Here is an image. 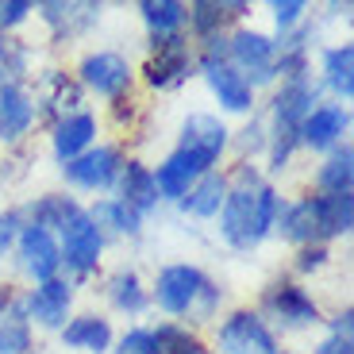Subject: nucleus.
<instances>
[{
	"mask_svg": "<svg viewBox=\"0 0 354 354\" xmlns=\"http://www.w3.org/2000/svg\"><path fill=\"white\" fill-rule=\"evenodd\" d=\"M227 62L254 85V93L262 85H274V62H277V43L274 35H266L250 24H239L227 31Z\"/></svg>",
	"mask_w": 354,
	"mask_h": 354,
	"instance_id": "9b49d317",
	"label": "nucleus"
},
{
	"mask_svg": "<svg viewBox=\"0 0 354 354\" xmlns=\"http://www.w3.org/2000/svg\"><path fill=\"white\" fill-rule=\"evenodd\" d=\"M124 162H127L124 147H115V142H97V147H88L81 158L66 162L62 177L73 189H81V193H112L115 181H120Z\"/></svg>",
	"mask_w": 354,
	"mask_h": 354,
	"instance_id": "ddd939ff",
	"label": "nucleus"
},
{
	"mask_svg": "<svg viewBox=\"0 0 354 354\" xmlns=\"http://www.w3.org/2000/svg\"><path fill=\"white\" fill-rule=\"evenodd\" d=\"M77 85L85 88V97L93 93V97L100 100H124L131 97V88H135V66L127 54L120 50H88L85 58L77 62Z\"/></svg>",
	"mask_w": 354,
	"mask_h": 354,
	"instance_id": "1a4fd4ad",
	"label": "nucleus"
},
{
	"mask_svg": "<svg viewBox=\"0 0 354 354\" xmlns=\"http://www.w3.org/2000/svg\"><path fill=\"white\" fill-rule=\"evenodd\" d=\"M254 312L270 328H281V331H304V328L324 324V312H319L316 297L301 281H289V277H277V281L266 285Z\"/></svg>",
	"mask_w": 354,
	"mask_h": 354,
	"instance_id": "0eeeda50",
	"label": "nucleus"
},
{
	"mask_svg": "<svg viewBox=\"0 0 354 354\" xmlns=\"http://www.w3.org/2000/svg\"><path fill=\"white\" fill-rule=\"evenodd\" d=\"M115 201H124L127 208H135V212L147 220V216L162 204L151 166H142L139 158H127L124 169H120V181H115Z\"/></svg>",
	"mask_w": 354,
	"mask_h": 354,
	"instance_id": "5701e85b",
	"label": "nucleus"
},
{
	"mask_svg": "<svg viewBox=\"0 0 354 354\" xmlns=\"http://www.w3.org/2000/svg\"><path fill=\"white\" fill-rule=\"evenodd\" d=\"M247 0H193L185 4V27L196 43H204V39L227 35L231 27L247 24Z\"/></svg>",
	"mask_w": 354,
	"mask_h": 354,
	"instance_id": "6ab92c4d",
	"label": "nucleus"
},
{
	"mask_svg": "<svg viewBox=\"0 0 354 354\" xmlns=\"http://www.w3.org/2000/svg\"><path fill=\"white\" fill-rule=\"evenodd\" d=\"M85 108V88L77 85V77L66 70H46L39 73V88H35V112L46 124H58L66 115Z\"/></svg>",
	"mask_w": 354,
	"mask_h": 354,
	"instance_id": "a211bd4d",
	"label": "nucleus"
},
{
	"mask_svg": "<svg viewBox=\"0 0 354 354\" xmlns=\"http://www.w3.org/2000/svg\"><path fill=\"white\" fill-rule=\"evenodd\" d=\"M346 131H351V108L339 104V100H324V104H316L304 115L301 151L328 154V151H335L339 142H346Z\"/></svg>",
	"mask_w": 354,
	"mask_h": 354,
	"instance_id": "f3484780",
	"label": "nucleus"
},
{
	"mask_svg": "<svg viewBox=\"0 0 354 354\" xmlns=\"http://www.w3.org/2000/svg\"><path fill=\"white\" fill-rule=\"evenodd\" d=\"M196 54V70H201L208 93L216 97L220 112L231 115H254V85L243 77L235 66L227 62V35H216V39H204V43L193 46Z\"/></svg>",
	"mask_w": 354,
	"mask_h": 354,
	"instance_id": "423d86ee",
	"label": "nucleus"
},
{
	"mask_svg": "<svg viewBox=\"0 0 354 354\" xmlns=\"http://www.w3.org/2000/svg\"><path fill=\"white\" fill-rule=\"evenodd\" d=\"M223 196H227V169H212L201 181H193V189L177 201V208L193 220H212V216H220Z\"/></svg>",
	"mask_w": 354,
	"mask_h": 354,
	"instance_id": "b1692460",
	"label": "nucleus"
},
{
	"mask_svg": "<svg viewBox=\"0 0 354 354\" xmlns=\"http://www.w3.org/2000/svg\"><path fill=\"white\" fill-rule=\"evenodd\" d=\"M319 104V85L312 77L304 81H281L270 97L266 112V169L285 174L289 162L301 151V124L304 115Z\"/></svg>",
	"mask_w": 354,
	"mask_h": 354,
	"instance_id": "20e7f679",
	"label": "nucleus"
},
{
	"mask_svg": "<svg viewBox=\"0 0 354 354\" xmlns=\"http://www.w3.org/2000/svg\"><path fill=\"white\" fill-rule=\"evenodd\" d=\"M231 151V131L216 112H189L177 147L151 169L154 185H158V201H181L193 189V181H201L204 174L220 169L223 154Z\"/></svg>",
	"mask_w": 354,
	"mask_h": 354,
	"instance_id": "f03ea898",
	"label": "nucleus"
},
{
	"mask_svg": "<svg viewBox=\"0 0 354 354\" xmlns=\"http://www.w3.org/2000/svg\"><path fill=\"white\" fill-rule=\"evenodd\" d=\"M62 343L70 351H85V354H108L115 343V331H112V319H104L100 312H77L62 324Z\"/></svg>",
	"mask_w": 354,
	"mask_h": 354,
	"instance_id": "4be33fe9",
	"label": "nucleus"
},
{
	"mask_svg": "<svg viewBox=\"0 0 354 354\" xmlns=\"http://www.w3.org/2000/svg\"><path fill=\"white\" fill-rule=\"evenodd\" d=\"M312 354H354V339L328 335V339H319V343L312 346Z\"/></svg>",
	"mask_w": 354,
	"mask_h": 354,
	"instance_id": "a19ab883",
	"label": "nucleus"
},
{
	"mask_svg": "<svg viewBox=\"0 0 354 354\" xmlns=\"http://www.w3.org/2000/svg\"><path fill=\"white\" fill-rule=\"evenodd\" d=\"M277 354H289V351H277Z\"/></svg>",
	"mask_w": 354,
	"mask_h": 354,
	"instance_id": "37998d69",
	"label": "nucleus"
},
{
	"mask_svg": "<svg viewBox=\"0 0 354 354\" xmlns=\"http://www.w3.org/2000/svg\"><path fill=\"white\" fill-rule=\"evenodd\" d=\"M328 335H339V339H354V308L346 304L343 312H335V316L328 319Z\"/></svg>",
	"mask_w": 354,
	"mask_h": 354,
	"instance_id": "ea45409f",
	"label": "nucleus"
},
{
	"mask_svg": "<svg viewBox=\"0 0 354 354\" xmlns=\"http://www.w3.org/2000/svg\"><path fill=\"white\" fill-rule=\"evenodd\" d=\"M231 147L239 162H254L258 154H266V115H247V124L231 135Z\"/></svg>",
	"mask_w": 354,
	"mask_h": 354,
	"instance_id": "72a5a7b5",
	"label": "nucleus"
},
{
	"mask_svg": "<svg viewBox=\"0 0 354 354\" xmlns=\"http://www.w3.org/2000/svg\"><path fill=\"white\" fill-rule=\"evenodd\" d=\"M19 227H24V212H19V208H4V212H0V258L16 247Z\"/></svg>",
	"mask_w": 354,
	"mask_h": 354,
	"instance_id": "58836bf2",
	"label": "nucleus"
},
{
	"mask_svg": "<svg viewBox=\"0 0 354 354\" xmlns=\"http://www.w3.org/2000/svg\"><path fill=\"white\" fill-rule=\"evenodd\" d=\"M12 250H16V258H19V270H24L35 285L62 274V254H58V239H54V231L35 227V223H24Z\"/></svg>",
	"mask_w": 354,
	"mask_h": 354,
	"instance_id": "dca6fc26",
	"label": "nucleus"
},
{
	"mask_svg": "<svg viewBox=\"0 0 354 354\" xmlns=\"http://www.w3.org/2000/svg\"><path fill=\"white\" fill-rule=\"evenodd\" d=\"M270 16H274L277 35H289V31H297L308 19V4L304 0H274L270 4Z\"/></svg>",
	"mask_w": 354,
	"mask_h": 354,
	"instance_id": "f704fd0d",
	"label": "nucleus"
},
{
	"mask_svg": "<svg viewBox=\"0 0 354 354\" xmlns=\"http://www.w3.org/2000/svg\"><path fill=\"white\" fill-rule=\"evenodd\" d=\"M285 208V196L254 162L227 169V196L220 208V239L231 250H254L274 235V223Z\"/></svg>",
	"mask_w": 354,
	"mask_h": 354,
	"instance_id": "f257e3e1",
	"label": "nucleus"
},
{
	"mask_svg": "<svg viewBox=\"0 0 354 354\" xmlns=\"http://www.w3.org/2000/svg\"><path fill=\"white\" fill-rule=\"evenodd\" d=\"M319 73H324V88L335 93L339 104H351L354 97V46L339 43L324 50V62H319Z\"/></svg>",
	"mask_w": 354,
	"mask_h": 354,
	"instance_id": "c85d7f7f",
	"label": "nucleus"
},
{
	"mask_svg": "<svg viewBox=\"0 0 354 354\" xmlns=\"http://www.w3.org/2000/svg\"><path fill=\"white\" fill-rule=\"evenodd\" d=\"M142 81L154 93H174L196 73V54L185 31L177 35H151V54L142 62Z\"/></svg>",
	"mask_w": 354,
	"mask_h": 354,
	"instance_id": "6e6552de",
	"label": "nucleus"
},
{
	"mask_svg": "<svg viewBox=\"0 0 354 354\" xmlns=\"http://www.w3.org/2000/svg\"><path fill=\"white\" fill-rule=\"evenodd\" d=\"M35 351V328L24 319V308H12L0 316V354H31Z\"/></svg>",
	"mask_w": 354,
	"mask_h": 354,
	"instance_id": "473e14b6",
	"label": "nucleus"
},
{
	"mask_svg": "<svg viewBox=\"0 0 354 354\" xmlns=\"http://www.w3.org/2000/svg\"><path fill=\"white\" fill-rule=\"evenodd\" d=\"M27 73H31V46L19 35H0V88L27 85Z\"/></svg>",
	"mask_w": 354,
	"mask_h": 354,
	"instance_id": "7c9ffc66",
	"label": "nucleus"
},
{
	"mask_svg": "<svg viewBox=\"0 0 354 354\" xmlns=\"http://www.w3.org/2000/svg\"><path fill=\"white\" fill-rule=\"evenodd\" d=\"M151 304H158V308L166 312L169 324H174V319L208 324V319H216V312H220V304H223V289L204 274L201 266L174 262V266H162L158 277H154Z\"/></svg>",
	"mask_w": 354,
	"mask_h": 354,
	"instance_id": "39448f33",
	"label": "nucleus"
},
{
	"mask_svg": "<svg viewBox=\"0 0 354 354\" xmlns=\"http://www.w3.org/2000/svg\"><path fill=\"white\" fill-rule=\"evenodd\" d=\"M139 16L151 35H177L185 31V0H142Z\"/></svg>",
	"mask_w": 354,
	"mask_h": 354,
	"instance_id": "c756f323",
	"label": "nucleus"
},
{
	"mask_svg": "<svg viewBox=\"0 0 354 354\" xmlns=\"http://www.w3.org/2000/svg\"><path fill=\"white\" fill-rule=\"evenodd\" d=\"M19 212H24V223H35V227H46L58 235L66 227V220H73L81 212V204H77V196H66V193H43L27 208H19Z\"/></svg>",
	"mask_w": 354,
	"mask_h": 354,
	"instance_id": "cd10ccee",
	"label": "nucleus"
},
{
	"mask_svg": "<svg viewBox=\"0 0 354 354\" xmlns=\"http://www.w3.org/2000/svg\"><path fill=\"white\" fill-rule=\"evenodd\" d=\"M274 231L292 247H328L331 239H346L354 231V193H308L297 201H285Z\"/></svg>",
	"mask_w": 354,
	"mask_h": 354,
	"instance_id": "7ed1b4c3",
	"label": "nucleus"
},
{
	"mask_svg": "<svg viewBox=\"0 0 354 354\" xmlns=\"http://www.w3.org/2000/svg\"><path fill=\"white\" fill-rule=\"evenodd\" d=\"M31 12H35L31 0H0V35H16V27H24Z\"/></svg>",
	"mask_w": 354,
	"mask_h": 354,
	"instance_id": "c9c22d12",
	"label": "nucleus"
},
{
	"mask_svg": "<svg viewBox=\"0 0 354 354\" xmlns=\"http://www.w3.org/2000/svg\"><path fill=\"white\" fill-rule=\"evenodd\" d=\"M19 308H24V319L31 328L62 331V324L73 316V281L58 274L50 281L31 285L19 292Z\"/></svg>",
	"mask_w": 354,
	"mask_h": 354,
	"instance_id": "4468645a",
	"label": "nucleus"
},
{
	"mask_svg": "<svg viewBox=\"0 0 354 354\" xmlns=\"http://www.w3.org/2000/svg\"><path fill=\"white\" fill-rule=\"evenodd\" d=\"M39 112H35V93L27 85H4L0 88V142H24L35 127Z\"/></svg>",
	"mask_w": 354,
	"mask_h": 354,
	"instance_id": "412c9836",
	"label": "nucleus"
},
{
	"mask_svg": "<svg viewBox=\"0 0 354 354\" xmlns=\"http://www.w3.org/2000/svg\"><path fill=\"white\" fill-rule=\"evenodd\" d=\"M58 239V254H62V270L77 281L93 277L100 270V258H104L108 239L100 235V227L93 223V216L81 208L73 220H66V227L54 235Z\"/></svg>",
	"mask_w": 354,
	"mask_h": 354,
	"instance_id": "9d476101",
	"label": "nucleus"
},
{
	"mask_svg": "<svg viewBox=\"0 0 354 354\" xmlns=\"http://www.w3.org/2000/svg\"><path fill=\"white\" fill-rule=\"evenodd\" d=\"M112 112H115V124H120V127H131L139 108H135L131 97H124V100H112Z\"/></svg>",
	"mask_w": 354,
	"mask_h": 354,
	"instance_id": "79ce46f5",
	"label": "nucleus"
},
{
	"mask_svg": "<svg viewBox=\"0 0 354 354\" xmlns=\"http://www.w3.org/2000/svg\"><path fill=\"white\" fill-rule=\"evenodd\" d=\"M216 351L220 354H277V331L258 316L254 308H235L216 328Z\"/></svg>",
	"mask_w": 354,
	"mask_h": 354,
	"instance_id": "f8f14e48",
	"label": "nucleus"
},
{
	"mask_svg": "<svg viewBox=\"0 0 354 354\" xmlns=\"http://www.w3.org/2000/svg\"><path fill=\"white\" fill-rule=\"evenodd\" d=\"M104 297H108V304H112L115 312H124V316H139V312H147V304H151V289L142 285V277L135 274L131 266H120V270H112V274L104 277Z\"/></svg>",
	"mask_w": 354,
	"mask_h": 354,
	"instance_id": "393cba45",
	"label": "nucleus"
},
{
	"mask_svg": "<svg viewBox=\"0 0 354 354\" xmlns=\"http://www.w3.org/2000/svg\"><path fill=\"white\" fill-rule=\"evenodd\" d=\"M151 335H154V354H212L204 346V339L185 324H158V328H151Z\"/></svg>",
	"mask_w": 354,
	"mask_h": 354,
	"instance_id": "2f4dec72",
	"label": "nucleus"
},
{
	"mask_svg": "<svg viewBox=\"0 0 354 354\" xmlns=\"http://www.w3.org/2000/svg\"><path fill=\"white\" fill-rule=\"evenodd\" d=\"M328 262H331V247H297L292 270H297L301 277H308V274H319Z\"/></svg>",
	"mask_w": 354,
	"mask_h": 354,
	"instance_id": "4c0bfd02",
	"label": "nucleus"
},
{
	"mask_svg": "<svg viewBox=\"0 0 354 354\" xmlns=\"http://www.w3.org/2000/svg\"><path fill=\"white\" fill-rule=\"evenodd\" d=\"M93 216V223L100 227V235H115V239H139L142 231V216L135 208H127L124 201H115V196H100L93 208H85Z\"/></svg>",
	"mask_w": 354,
	"mask_h": 354,
	"instance_id": "a878e982",
	"label": "nucleus"
},
{
	"mask_svg": "<svg viewBox=\"0 0 354 354\" xmlns=\"http://www.w3.org/2000/svg\"><path fill=\"white\" fill-rule=\"evenodd\" d=\"M100 12H104V4H97V0H43V4H35V16L46 24L54 43L85 39L100 24Z\"/></svg>",
	"mask_w": 354,
	"mask_h": 354,
	"instance_id": "2eb2a0df",
	"label": "nucleus"
},
{
	"mask_svg": "<svg viewBox=\"0 0 354 354\" xmlns=\"http://www.w3.org/2000/svg\"><path fill=\"white\" fill-rule=\"evenodd\" d=\"M97 135H100V120H97V112H88V108H81V112L50 124V151H54V158H58V166L81 158L88 147H97Z\"/></svg>",
	"mask_w": 354,
	"mask_h": 354,
	"instance_id": "aec40b11",
	"label": "nucleus"
},
{
	"mask_svg": "<svg viewBox=\"0 0 354 354\" xmlns=\"http://www.w3.org/2000/svg\"><path fill=\"white\" fill-rule=\"evenodd\" d=\"M316 193H324V196L354 193V147L351 142H339L335 151L324 154V166L316 169Z\"/></svg>",
	"mask_w": 354,
	"mask_h": 354,
	"instance_id": "bb28decb",
	"label": "nucleus"
},
{
	"mask_svg": "<svg viewBox=\"0 0 354 354\" xmlns=\"http://www.w3.org/2000/svg\"><path fill=\"white\" fill-rule=\"evenodd\" d=\"M108 354H154V335L151 328H131L112 343Z\"/></svg>",
	"mask_w": 354,
	"mask_h": 354,
	"instance_id": "e433bc0d",
	"label": "nucleus"
}]
</instances>
